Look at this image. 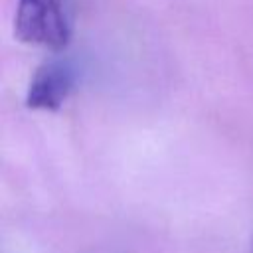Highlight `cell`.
I'll use <instances>...</instances> for the list:
<instances>
[{"instance_id":"obj_1","label":"cell","mask_w":253,"mask_h":253,"mask_svg":"<svg viewBox=\"0 0 253 253\" xmlns=\"http://www.w3.org/2000/svg\"><path fill=\"white\" fill-rule=\"evenodd\" d=\"M14 34L24 43L59 51L71 40L67 8L36 0H20L14 16Z\"/></svg>"},{"instance_id":"obj_2","label":"cell","mask_w":253,"mask_h":253,"mask_svg":"<svg viewBox=\"0 0 253 253\" xmlns=\"http://www.w3.org/2000/svg\"><path fill=\"white\" fill-rule=\"evenodd\" d=\"M73 83L75 69L71 61L61 57L49 59L34 73L26 93V105L36 111H57L71 93Z\"/></svg>"},{"instance_id":"obj_3","label":"cell","mask_w":253,"mask_h":253,"mask_svg":"<svg viewBox=\"0 0 253 253\" xmlns=\"http://www.w3.org/2000/svg\"><path fill=\"white\" fill-rule=\"evenodd\" d=\"M36 2H43V4H51V6L67 8V0H36Z\"/></svg>"}]
</instances>
